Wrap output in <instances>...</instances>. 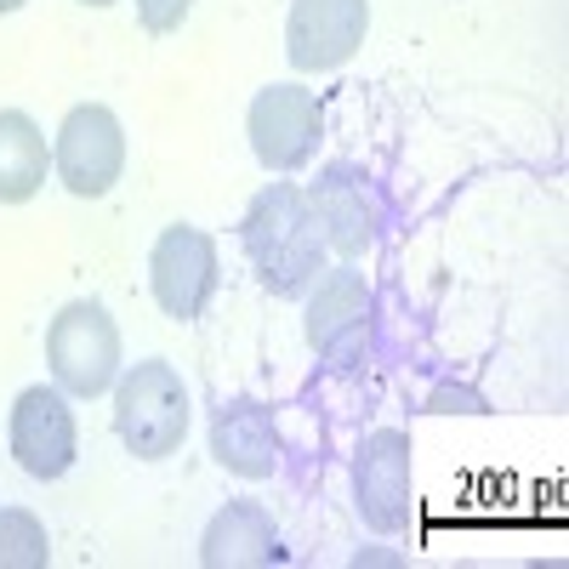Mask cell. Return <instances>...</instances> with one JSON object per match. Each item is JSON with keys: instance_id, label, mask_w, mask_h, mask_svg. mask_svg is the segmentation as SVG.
<instances>
[{"instance_id": "ac0fdd59", "label": "cell", "mask_w": 569, "mask_h": 569, "mask_svg": "<svg viewBox=\"0 0 569 569\" xmlns=\"http://www.w3.org/2000/svg\"><path fill=\"white\" fill-rule=\"evenodd\" d=\"M80 7H114V0H80Z\"/></svg>"}, {"instance_id": "277c9868", "label": "cell", "mask_w": 569, "mask_h": 569, "mask_svg": "<svg viewBox=\"0 0 569 569\" xmlns=\"http://www.w3.org/2000/svg\"><path fill=\"white\" fill-rule=\"evenodd\" d=\"M52 166L74 200H103L126 171V131H120L114 109H103V103L69 109L58 126V142H52Z\"/></svg>"}, {"instance_id": "5b68a950", "label": "cell", "mask_w": 569, "mask_h": 569, "mask_svg": "<svg viewBox=\"0 0 569 569\" xmlns=\"http://www.w3.org/2000/svg\"><path fill=\"white\" fill-rule=\"evenodd\" d=\"M246 131H251V154L268 171H302L313 160V149H319L325 109H319V98L308 86L279 80V86H262L251 98Z\"/></svg>"}, {"instance_id": "9a60e30c", "label": "cell", "mask_w": 569, "mask_h": 569, "mask_svg": "<svg viewBox=\"0 0 569 569\" xmlns=\"http://www.w3.org/2000/svg\"><path fill=\"white\" fill-rule=\"evenodd\" d=\"M52 547H46V525L29 507L0 512V569H46Z\"/></svg>"}, {"instance_id": "ba28073f", "label": "cell", "mask_w": 569, "mask_h": 569, "mask_svg": "<svg viewBox=\"0 0 569 569\" xmlns=\"http://www.w3.org/2000/svg\"><path fill=\"white\" fill-rule=\"evenodd\" d=\"M370 342V284L359 268H330L308 284V348L330 365H359Z\"/></svg>"}, {"instance_id": "6da1fadb", "label": "cell", "mask_w": 569, "mask_h": 569, "mask_svg": "<svg viewBox=\"0 0 569 569\" xmlns=\"http://www.w3.org/2000/svg\"><path fill=\"white\" fill-rule=\"evenodd\" d=\"M246 257L262 279V291L273 297H308V284L325 273V233L308 206V188L297 182H268L251 200L240 222Z\"/></svg>"}, {"instance_id": "52a82bcc", "label": "cell", "mask_w": 569, "mask_h": 569, "mask_svg": "<svg viewBox=\"0 0 569 569\" xmlns=\"http://www.w3.org/2000/svg\"><path fill=\"white\" fill-rule=\"evenodd\" d=\"M353 507L376 536H399L410 525V433L376 427L353 456Z\"/></svg>"}, {"instance_id": "30bf717a", "label": "cell", "mask_w": 569, "mask_h": 569, "mask_svg": "<svg viewBox=\"0 0 569 569\" xmlns=\"http://www.w3.org/2000/svg\"><path fill=\"white\" fill-rule=\"evenodd\" d=\"M80 433H74V410L63 399V388H23L12 405V456L29 479L52 485L74 467Z\"/></svg>"}, {"instance_id": "e0dca14e", "label": "cell", "mask_w": 569, "mask_h": 569, "mask_svg": "<svg viewBox=\"0 0 569 569\" xmlns=\"http://www.w3.org/2000/svg\"><path fill=\"white\" fill-rule=\"evenodd\" d=\"M23 7V0H0V12H18Z\"/></svg>"}, {"instance_id": "4fadbf2b", "label": "cell", "mask_w": 569, "mask_h": 569, "mask_svg": "<svg viewBox=\"0 0 569 569\" xmlns=\"http://www.w3.org/2000/svg\"><path fill=\"white\" fill-rule=\"evenodd\" d=\"M279 558H284L279 530L257 501H228L200 536V563L206 569H257V563H279Z\"/></svg>"}, {"instance_id": "9c48e42d", "label": "cell", "mask_w": 569, "mask_h": 569, "mask_svg": "<svg viewBox=\"0 0 569 569\" xmlns=\"http://www.w3.org/2000/svg\"><path fill=\"white\" fill-rule=\"evenodd\" d=\"M370 29V0H291V23H284V58L302 74L342 69Z\"/></svg>"}, {"instance_id": "7c38bea8", "label": "cell", "mask_w": 569, "mask_h": 569, "mask_svg": "<svg viewBox=\"0 0 569 569\" xmlns=\"http://www.w3.org/2000/svg\"><path fill=\"white\" fill-rule=\"evenodd\" d=\"M279 421L262 399H228L211 416V456L233 479H273L279 472Z\"/></svg>"}, {"instance_id": "8992f818", "label": "cell", "mask_w": 569, "mask_h": 569, "mask_svg": "<svg viewBox=\"0 0 569 569\" xmlns=\"http://www.w3.org/2000/svg\"><path fill=\"white\" fill-rule=\"evenodd\" d=\"M217 240L194 222H177L166 228L154 251H149V284H154V302L171 313V319H200L206 302L217 297Z\"/></svg>"}, {"instance_id": "5bb4252c", "label": "cell", "mask_w": 569, "mask_h": 569, "mask_svg": "<svg viewBox=\"0 0 569 569\" xmlns=\"http://www.w3.org/2000/svg\"><path fill=\"white\" fill-rule=\"evenodd\" d=\"M46 131L23 109H0V206H23L46 188Z\"/></svg>"}, {"instance_id": "3957f363", "label": "cell", "mask_w": 569, "mask_h": 569, "mask_svg": "<svg viewBox=\"0 0 569 569\" xmlns=\"http://www.w3.org/2000/svg\"><path fill=\"white\" fill-rule=\"evenodd\" d=\"M46 365L69 399H98L120 376V325L103 302H69L46 325Z\"/></svg>"}, {"instance_id": "8fae6325", "label": "cell", "mask_w": 569, "mask_h": 569, "mask_svg": "<svg viewBox=\"0 0 569 569\" xmlns=\"http://www.w3.org/2000/svg\"><path fill=\"white\" fill-rule=\"evenodd\" d=\"M308 206L319 217L325 251H342V257H359L376 240V228H382V211L370 200V182L353 166H325L319 182L308 188Z\"/></svg>"}, {"instance_id": "7a4b0ae2", "label": "cell", "mask_w": 569, "mask_h": 569, "mask_svg": "<svg viewBox=\"0 0 569 569\" xmlns=\"http://www.w3.org/2000/svg\"><path fill=\"white\" fill-rule=\"evenodd\" d=\"M114 433L137 461H166L188 439V388L166 359H142L114 388Z\"/></svg>"}, {"instance_id": "2e32d148", "label": "cell", "mask_w": 569, "mask_h": 569, "mask_svg": "<svg viewBox=\"0 0 569 569\" xmlns=\"http://www.w3.org/2000/svg\"><path fill=\"white\" fill-rule=\"evenodd\" d=\"M194 12V0H137V23L149 34H171L182 29V18Z\"/></svg>"}]
</instances>
